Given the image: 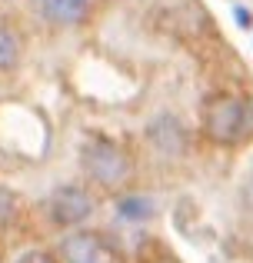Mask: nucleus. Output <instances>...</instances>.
I'll use <instances>...</instances> for the list:
<instances>
[{
  "instance_id": "f257e3e1",
  "label": "nucleus",
  "mask_w": 253,
  "mask_h": 263,
  "mask_svg": "<svg viewBox=\"0 0 253 263\" xmlns=\"http://www.w3.org/2000/svg\"><path fill=\"white\" fill-rule=\"evenodd\" d=\"M80 157H84V170H87V177H90L93 183H100V186L127 183L130 157H127V150L120 147V143L107 140V137H93V140L84 143Z\"/></svg>"
},
{
  "instance_id": "9b49d317",
  "label": "nucleus",
  "mask_w": 253,
  "mask_h": 263,
  "mask_svg": "<svg viewBox=\"0 0 253 263\" xmlns=\"http://www.w3.org/2000/svg\"><path fill=\"white\" fill-rule=\"evenodd\" d=\"M250 193H253V180H250Z\"/></svg>"
},
{
  "instance_id": "9d476101",
  "label": "nucleus",
  "mask_w": 253,
  "mask_h": 263,
  "mask_svg": "<svg viewBox=\"0 0 253 263\" xmlns=\"http://www.w3.org/2000/svg\"><path fill=\"white\" fill-rule=\"evenodd\" d=\"M17 263H57V260H53L47 250H27V253H24V257H20Z\"/></svg>"
},
{
  "instance_id": "0eeeda50",
  "label": "nucleus",
  "mask_w": 253,
  "mask_h": 263,
  "mask_svg": "<svg viewBox=\"0 0 253 263\" xmlns=\"http://www.w3.org/2000/svg\"><path fill=\"white\" fill-rule=\"evenodd\" d=\"M153 200L150 197H140V193H130V197H124L117 203V213H120V220H127V223H143V220H150L153 217Z\"/></svg>"
},
{
  "instance_id": "1a4fd4ad",
  "label": "nucleus",
  "mask_w": 253,
  "mask_h": 263,
  "mask_svg": "<svg viewBox=\"0 0 253 263\" xmlns=\"http://www.w3.org/2000/svg\"><path fill=\"white\" fill-rule=\"evenodd\" d=\"M13 210H17V197L10 190L0 186V223H10L13 220Z\"/></svg>"
},
{
  "instance_id": "39448f33",
  "label": "nucleus",
  "mask_w": 253,
  "mask_h": 263,
  "mask_svg": "<svg viewBox=\"0 0 253 263\" xmlns=\"http://www.w3.org/2000/svg\"><path fill=\"white\" fill-rule=\"evenodd\" d=\"M147 140L153 143L163 157H180L183 147H187V134H183L180 120L170 117V114L157 117V120L150 123V127H147Z\"/></svg>"
},
{
  "instance_id": "423d86ee",
  "label": "nucleus",
  "mask_w": 253,
  "mask_h": 263,
  "mask_svg": "<svg viewBox=\"0 0 253 263\" xmlns=\"http://www.w3.org/2000/svg\"><path fill=\"white\" fill-rule=\"evenodd\" d=\"M40 13L57 27H77L90 13V0H40Z\"/></svg>"
},
{
  "instance_id": "6e6552de",
  "label": "nucleus",
  "mask_w": 253,
  "mask_h": 263,
  "mask_svg": "<svg viewBox=\"0 0 253 263\" xmlns=\"http://www.w3.org/2000/svg\"><path fill=\"white\" fill-rule=\"evenodd\" d=\"M20 64V40L10 27L0 24V73L4 70H13Z\"/></svg>"
},
{
  "instance_id": "f03ea898",
  "label": "nucleus",
  "mask_w": 253,
  "mask_h": 263,
  "mask_svg": "<svg viewBox=\"0 0 253 263\" xmlns=\"http://www.w3.org/2000/svg\"><path fill=\"white\" fill-rule=\"evenodd\" d=\"M247 110L250 103H243L240 97L233 93H220L207 103V114H203V130L213 143H230L243 140V134H250V123H247Z\"/></svg>"
},
{
  "instance_id": "7ed1b4c3",
  "label": "nucleus",
  "mask_w": 253,
  "mask_h": 263,
  "mask_svg": "<svg viewBox=\"0 0 253 263\" xmlns=\"http://www.w3.org/2000/svg\"><path fill=\"white\" fill-rule=\"evenodd\" d=\"M60 263H120V253L104 233L97 230H70L57 247Z\"/></svg>"
},
{
  "instance_id": "20e7f679",
  "label": "nucleus",
  "mask_w": 253,
  "mask_h": 263,
  "mask_svg": "<svg viewBox=\"0 0 253 263\" xmlns=\"http://www.w3.org/2000/svg\"><path fill=\"white\" fill-rule=\"evenodd\" d=\"M50 220L60 227H80L84 220L93 217L97 210V200L87 186H77V183H64L50 193Z\"/></svg>"
}]
</instances>
